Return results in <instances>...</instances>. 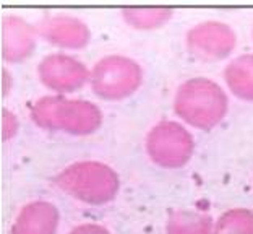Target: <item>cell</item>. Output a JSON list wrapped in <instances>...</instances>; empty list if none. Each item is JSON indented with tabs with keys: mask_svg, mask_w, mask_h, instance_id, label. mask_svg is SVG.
<instances>
[{
	"mask_svg": "<svg viewBox=\"0 0 253 234\" xmlns=\"http://www.w3.org/2000/svg\"><path fill=\"white\" fill-rule=\"evenodd\" d=\"M31 119L38 127L72 135H88L102 124V112L94 102L68 99L60 94L42 96L31 106Z\"/></svg>",
	"mask_w": 253,
	"mask_h": 234,
	"instance_id": "cell-1",
	"label": "cell"
},
{
	"mask_svg": "<svg viewBox=\"0 0 253 234\" xmlns=\"http://www.w3.org/2000/svg\"><path fill=\"white\" fill-rule=\"evenodd\" d=\"M229 99L214 80L195 77L183 82L175 93L174 111L195 129L211 130L227 112Z\"/></svg>",
	"mask_w": 253,
	"mask_h": 234,
	"instance_id": "cell-2",
	"label": "cell"
},
{
	"mask_svg": "<svg viewBox=\"0 0 253 234\" xmlns=\"http://www.w3.org/2000/svg\"><path fill=\"white\" fill-rule=\"evenodd\" d=\"M54 184L80 202L104 205L116 198L120 181L116 171L104 163L80 161L60 171Z\"/></svg>",
	"mask_w": 253,
	"mask_h": 234,
	"instance_id": "cell-3",
	"label": "cell"
},
{
	"mask_svg": "<svg viewBox=\"0 0 253 234\" xmlns=\"http://www.w3.org/2000/svg\"><path fill=\"white\" fill-rule=\"evenodd\" d=\"M143 70L138 62L120 54H109L91 68L89 83L94 94L107 101L124 99L141 87Z\"/></svg>",
	"mask_w": 253,
	"mask_h": 234,
	"instance_id": "cell-4",
	"label": "cell"
},
{
	"mask_svg": "<svg viewBox=\"0 0 253 234\" xmlns=\"http://www.w3.org/2000/svg\"><path fill=\"white\" fill-rule=\"evenodd\" d=\"M195 150L192 134L175 121H161L149 130L146 151L161 168L179 169L190 161Z\"/></svg>",
	"mask_w": 253,
	"mask_h": 234,
	"instance_id": "cell-5",
	"label": "cell"
},
{
	"mask_svg": "<svg viewBox=\"0 0 253 234\" xmlns=\"http://www.w3.org/2000/svg\"><path fill=\"white\" fill-rule=\"evenodd\" d=\"M187 49L201 60H221L232 54L237 36L227 23L208 20L197 23L187 31Z\"/></svg>",
	"mask_w": 253,
	"mask_h": 234,
	"instance_id": "cell-6",
	"label": "cell"
},
{
	"mask_svg": "<svg viewBox=\"0 0 253 234\" xmlns=\"http://www.w3.org/2000/svg\"><path fill=\"white\" fill-rule=\"evenodd\" d=\"M38 77L45 88L55 93H72L88 82L91 72L77 57L54 52L42 57L39 62Z\"/></svg>",
	"mask_w": 253,
	"mask_h": 234,
	"instance_id": "cell-7",
	"label": "cell"
},
{
	"mask_svg": "<svg viewBox=\"0 0 253 234\" xmlns=\"http://www.w3.org/2000/svg\"><path fill=\"white\" fill-rule=\"evenodd\" d=\"M36 31L49 44L62 49H82L91 41L89 26L72 15H45L36 23Z\"/></svg>",
	"mask_w": 253,
	"mask_h": 234,
	"instance_id": "cell-8",
	"label": "cell"
},
{
	"mask_svg": "<svg viewBox=\"0 0 253 234\" xmlns=\"http://www.w3.org/2000/svg\"><path fill=\"white\" fill-rule=\"evenodd\" d=\"M36 26L18 15H3L0 18V49L5 62H21L36 49Z\"/></svg>",
	"mask_w": 253,
	"mask_h": 234,
	"instance_id": "cell-9",
	"label": "cell"
},
{
	"mask_svg": "<svg viewBox=\"0 0 253 234\" xmlns=\"http://www.w3.org/2000/svg\"><path fill=\"white\" fill-rule=\"evenodd\" d=\"M57 226V207L50 202L38 200L23 207L11 226V234H55Z\"/></svg>",
	"mask_w": 253,
	"mask_h": 234,
	"instance_id": "cell-10",
	"label": "cell"
},
{
	"mask_svg": "<svg viewBox=\"0 0 253 234\" xmlns=\"http://www.w3.org/2000/svg\"><path fill=\"white\" fill-rule=\"evenodd\" d=\"M224 80L234 96L253 101V54H242L224 68Z\"/></svg>",
	"mask_w": 253,
	"mask_h": 234,
	"instance_id": "cell-11",
	"label": "cell"
},
{
	"mask_svg": "<svg viewBox=\"0 0 253 234\" xmlns=\"http://www.w3.org/2000/svg\"><path fill=\"white\" fill-rule=\"evenodd\" d=\"M166 231L168 234H212L214 223L206 213L174 210L169 213Z\"/></svg>",
	"mask_w": 253,
	"mask_h": 234,
	"instance_id": "cell-12",
	"label": "cell"
},
{
	"mask_svg": "<svg viewBox=\"0 0 253 234\" xmlns=\"http://www.w3.org/2000/svg\"><path fill=\"white\" fill-rule=\"evenodd\" d=\"M126 25L135 30H156L172 18V8L168 7H128L122 10Z\"/></svg>",
	"mask_w": 253,
	"mask_h": 234,
	"instance_id": "cell-13",
	"label": "cell"
},
{
	"mask_svg": "<svg viewBox=\"0 0 253 234\" xmlns=\"http://www.w3.org/2000/svg\"><path fill=\"white\" fill-rule=\"evenodd\" d=\"M212 234H253V212L249 208L227 210L214 223Z\"/></svg>",
	"mask_w": 253,
	"mask_h": 234,
	"instance_id": "cell-14",
	"label": "cell"
},
{
	"mask_svg": "<svg viewBox=\"0 0 253 234\" xmlns=\"http://www.w3.org/2000/svg\"><path fill=\"white\" fill-rule=\"evenodd\" d=\"M18 132V119L7 107H2V140L11 139Z\"/></svg>",
	"mask_w": 253,
	"mask_h": 234,
	"instance_id": "cell-15",
	"label": "cell"
},
{
	"mask_svg": "<svg viewBox=\"0 0 253 234\" xmlns=\"http://www.w3.org/2000/svg\"><path fill=\"white\" fill-rule=\"evenodd\" d=\"M70 234H111L104 226L101 225H94V223H84L80 225L77 228H73Z\"/></svg>",
	"mask_w": 253,
	"mask_h": 234,
	"instance_id": "cell-16",
	"label": "cell"
},
{
	"mask_svg": "<svg viewBox=\"0 0 253 234\" xmlns=\"http://www.w3.org/2000/svg\"><path fill=\"white\" fill-rule=\"evenodd\" d=\"M11 73L7 70V67H2V96H7L11 88Z\"/></svg>",
	"mask_w": 253,
	"mask_h": 234,
	"instance_id": "cell-17",
	"label": "cell"
}]
</instances>
